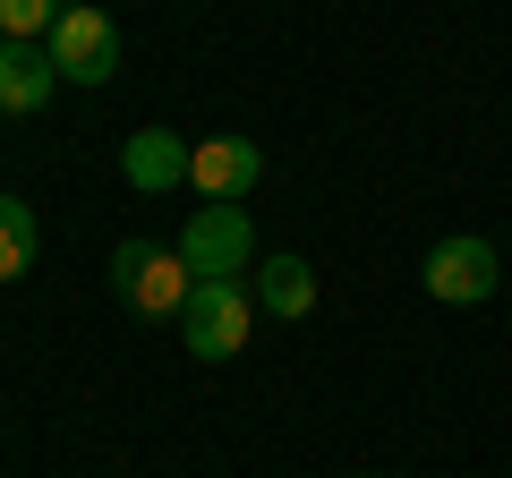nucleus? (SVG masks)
Listing matches in <instances>:
<instances>
[{"label":"nucleus","instance_id":"1","mask_svg":"<svg viewBox=\"0 0 512 478\" xmlns=\"http://www.w3.org/2000/svg\"><path fill=\"white\" fill-rule=\"evenodd\" d=\"M111 291L128 299L137 316H154V325H180V308H188V291H197V274H188V257L180 248H154V239H120L111 248Z\"/></svg>","mask_w":512,"mask_h":478},{"label":"nucleus","instance_id":"6","mask_svg":"<svg viewBox=\"0 0 512 478\" xmlns=\"http://www.w3.org/2000/svg\"><path fill=\"white\" fill-rule=\"evenodd\" d=\"M256 180H265V154H256V137H205V146L188 154V188H197L205 205H239Z\"/></svg>","mask_w":512,"mask_h":478},{"label":"nucleus","instance_id":"2","mask_svg":"<svg viewBox=\"0 0 512 478\" xmlns=\"http://www.w3.org/2000/svg\"><path fill=\"white\" fill-rule=\"evenodd\" d=\"M43 52H52L60 86H111V77H120V26H111L94 0H69L60 26L43 35Z\"/></svg>","mask_w":512,"mask_h":478},{"label":"nucleus","instance_id":"9","mask_svg":"<svg viewBox=\"0 0 512 478\" xmlns=\"http://www.w3.org/2000/svg\"><path fill=\"white\" fill-rule=\"evenodd\" d=\"M248 299H256V308H265V316H282V325H299V316L316 308V265L282 248V257H265V265H256Z\"/></svg>","mask_w":512,"mask_h":478},{"label":"nucleus","instance_id":"3","mask_svg":"<svg viewBox=\"0 0 512 478\" xmlns=\"http://www.w3.org/2000/svg\"><path fill=\"white\" fill-rule=\"evenodd\" d=\"M248 325H256V299H248V282H197L188 291V308H180V342H188V359H239L248 350Z\"/></svg>","mask_w":512,"mask_h":478},{"label":"nucleus","instance_id":"11","mask_svg":"<svg viewBox=\"0 0 512 478\" xmlns=\"http://www.w3.org/2000/svg\"><path fill=\"white\" fill-rule=\"evenodd\" d=\"M69 0H0V43H43Z\"/></svg>","mask_w":512,"mask_h":478},{"label":"nucleus","instance_id":"10","mask_svg":"<svg viewBox=\"0 0 512 478\" xmlns=\"http://www.w3.org/2000/svg\"><path fill=\"white\" fill-rule=\"evenodd\" d=\"M35 248H43V231H35V205H26V197H0V282L35 274Z\"/></svg>","mask_w":512,"mask_h":478},{"label":"nucleus","instance_id":"7","mask_svg":"<svg viewBox=\"0 0 512 478\" xmlns=\"http://www.w3.org/2000/svg\"><path fill=\"white\" fill-rule=\"evenodd\" d=\"M188 154H197V146H188L180 129H137L120 146V180L137 188V197H163V188L188 180Z\"/></svg>","mask_w":512,"mask_h":478},{"label":"nucleus","instance_id":"8","mask_svg":"<svg viewBox=\"0 0 512 478\" xmlns=\"http://www.w3.org/2000/svg\"><path fill=\"white\" fill-rule=\"evenodd\" d=\"M60 94V69H52V52L43 43H0V111H43Z\"/></svg>","mask_w":512,"mask_h":478},{"label":"nucleus","instance_id":"5","mask_svg":"<svg viewBox=\"0 0 512 478\" xmlns=\"http://www.w3.org/2000/svg\"><path fill=\"white\" fill-rule=\"evenodd\" d=\"M419 282H427V299H436V308H478V299H495V282H504V265H495V239H478V231L436 239Z\"/></svg>","mask_w":512,"mask_h":478},{"label":"nucleus","instance_id":"4","mask_svg":"<svg viewBox=\"0 0 512 478\" xmlns=\"http://www.w3.org/2000/svg\"><path fill=\"white\" fill-rule=\"evenodd\" d=\"M171 248L188 257V274H197V282H239V274H248V257H256L248 205H197L188 231L171 239Z\"/></svg>","mask_w":512,"mask_h":478}]
</instances>
